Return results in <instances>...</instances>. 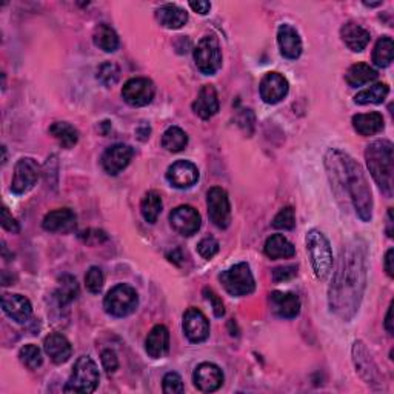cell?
Returning a JSON list of instances; mask_svg holds the SVG:
<instances>
[{
	"instance_id": "34",
	"label": "cell",
	"mask_w": 394,
	"mask_h": 394,
	"mask_svg": "<svg viewBox=\"0 0 394 394\" xmlns=\"http://www.w3.org/2000/svg\"><path fill=\"white\" fill-rule=\"evenodd\" d=\"M393 54H394V44L393 39L388 36H383L374 46L373 51V62L376 67L379 68H387L391 65L393 62Z\"/></svg>"
},
{
	"instance_id": "48",
	"label": "cell",
	"mask_w": 394,
	"mask_h": 394,
	"mask_svg": "<svg viewBox=\"0 0 394 394\" xmlns=\"http://www.w3.org/2000/svg\"><path fill=\"white\" fill-rule=\"evenodd\" d=\"M2 227H4L6 231L13 232V235H18V232L20 231L19 222L15 221L14 217L10 214V211H8V208H6V206L2 208Z\"/></svg>"
},
{
	"instance_id": "35",
	"label": "cell",
	"mask_w": 394,
	"mask_h": 394,
	"mask_svg": "<svg viewBox=\"0 0 394 394\" xmlns=\"http://www.w3.org/2000/svg\"><path fill=\"white\" fill-rule=\"evenodd\" d=\"M188 145V136L179 126H170L162 136V147L170 152H179Z\"/></svg>"
},
{
	"instance_id": "21",
	"label": "cell",
	"mask_w": 394,
	"mask_h": 394,
	"mask_svg": "<svg viewBox=\"0 0 394 394\" xmlns=\"http://www.w3.org/2000/svg\"><path fill=\"white\" fill-rule=\"evenodd\" d=\"M353 360H355V365L357 373L362 376V379H365L368 383H374L379 381V373H377V367L374 364V360L369 356V353L364 342L356 341L353 345Z\"/></svg>"
},
{
	"instance_id": "9",
	"label": "cell",
	"mask_w": 394,
	"mask_h": 394,
	"mask_svg": "<svg viewBox=\"0 0 394 394\" xmlns=\"http://www.w3.org/2000/svg\"><path fill=\"white\" fill-rule=\"evenodd\" d=\"M208 216L214 227L227 230L231 223V205L227 191L221 187H213L206 196Z\"/></svg>"
},
{
	"instance_id": "30",
	"label": "cell",
	"mask_w": 394,
	"mask_h": 394,
	"mask_svg": "<svg viewBox=\"0 0 394 394\" xmlns=\"http://www.w3.org/2000/svg\"><path fill=\"white\" fill-rule=\"evenodd\" d=\"M377 79V71L372 68L367 63H355L351 65L345 74V82H347L351 88L364 86L373 80Z\"/></svg>"
},
{
	"instance_id": "52",
	"label": "cell",
	"mask_w": 394,
	"mask_h": 394,
	"mask_svg": "<svg viewBox=\"0 0 394 394\" xmlns=\"http://www.w3.org/2000/svg\"><path fill=\"white\" fill-rule=\"evenodd\" d=\"M168 257H170V261L174 262V263H179V259H183V256H182V251H180V250H174Z\"/></svg>"
},
{
	"instance_id": "41",
	"label": "cell",
	"mask_w": 394,
	"mask_h": 394,
	"mask_svg": "<svg viewBox=\"0 0 394 394\" xmlns=\"http://www.w3.org/2000/svg\"><path fill=\"white\" fill-rule=\"evenodd\" d=\"M272 227L277 230H293L296 227V214L291 206H285L280 210L275 219H272Z\"/></svg>"
},
{
	"instance_id": "7",
	"label": "cell",
	"mask_w": 394,
	"mask_h": 394,
	"mask_svg": "<svg viewBox=\"0 0 394 394\" xmlns=\"http://www.w3.org/2000/svg\"><path fill=\"white\" fill-rule=\"evenodd\" d=\"M219 280L222 282L223 288L227 289V293L235 297H244L251 294L256 288L250 265L245 262L232 265L231 268L223 271L219 276Z\"/></svg>"
},
{
	"instance_id": "37",
	"label": "cell",
	"mask_w": 394,
	"mask_h": 394,
	"mask_svg": "<svg viewBox=\"0 0 394 394\" xmlns=\"http://www.w3.org/2000/svg\"><path fill=\"white\" fill-rule=\"evenodd\" d=\"M77 294H79L77 280L72 276H63L60 279V287L58 291H55V299H58L60 307H65V305L71 303L76 299Z\"/></svg>"
},
{
	"instance_id": "26",
	"label": "cell",
	"mask_w": 394,
	"mask_h": 394,
	"mask_svg": "<svg viewBox=\"0 0 394 394\" xmlns=\"http://www.w3.org/2000/svg\"><path fill=\"white\" fill-rule=\"evenodd\" d=\"M192 111L200 119H211L219 111V98H217L216 88L213 85H205L199 91L197 99L192 103Z\"/></svg>"
},
{
	"instance_id": "31",
	"label": "cell",
	"mask_w": 394,
	"mask_h": 394,
	"mask_svg": "<svg viewBox=\"0 0 394 394\" xmlns=\"http://www.w3.org/2000/svg\"><path fill=\"white\" fill-rule=\"evenodd\" d=\"M93 42L99 50L105 53H114L119 48V36L107 23H100L96 27L93 34Z\"/></svg>"
},
{
	"instance_id": "6",
	"label": "cell",
	"mask_w": 394,
	"mask_h": 394,
	"mask_svg": "<svg viewBox=\"0 0 394 394\" xmlns=\"http://www.w3.org/2000/svg\"><path fill=\"white\" fill-rule=\"evenodd\" d=\"M139 305L138 291L130 285L120 284L111 288L103 299V308L112 317H126L136 311Z\"/></svg>"
},
{
	"instance_id": "1",
	"label": "cell",
	"mask_w": 394,
	"mask_h": 394,
	"mask_svg": "<svg viewBox=\"0 0 394 394\" xmlns=\"http://www.w3.org/2000/svg\"><path fill=\"white\" fill-rule=\"evenodd\" d=\"M368 253L362 240H351L342 248L328 289L329 308L348 322L357 315L367 287Z\"/></svg>"
},
{
	"instance_id": "40",
	"label": "cell",
	"mask_w": 394,
	"mask_h": 394,
	"mask_svg": "<svg viewBox=\"0 0 394 394\" xmlns=\"http://www.w3.org/2000/svg\"><path fill=\"white\" fill-rule=\"evenodd\" d=\"M103 282H105V277H103V271L99 267H91L86 271L85 285L88 291L93 294H99L103 288Z\"/></svg>"
},
{
	"instance_id": "19",
	"label": "cell",
	"mask_w": 394,
	"mask_h": 394,
	"mask_svg": "<svg viewBox=\"0 0 394 394\" xmlns=\"http://www.w3.org/2000/svg\"><path fill=\"white\" fill-rule=\"evenodd\" d=\"M2 310L5 315L18 324H25L33 315L31 302L22 294H4L2 296Z\"/></svg>"
},
{
	"instance_id": "10",
	"label": "cell",
	"mask_w": 394,
	"mask_h": 394,
	"mask_svg": "<svg viewBox=\"0 0 394 394\" xmlns=\"http://www.w3.org/2000/svg\"><path fill=\"white\" fill-rule=\"evenodd\" d=\"M40 166L33 157H22L14 168L11 191L15 196L27 195L29 190L34 188L39 180Z\"/></svg>"
},
{
	"instance_id": "18",
	"label": "cell",
	"mask_w": 394,
	"mask_h": 394,
	"mask_svg": "<svg viewBox=\"0 0 394 394\" xmlns=\"http://www.w3.org/2000/svg\"><path fill=\"white\" fill-rule=\"evenodd\" d=\"M271 311L280 319H294L301 313V301L294 293L272 291L270 294Z\"/></svg>"
},
{
	"instance_id": "51",
	"label": "cell",
	"mask_w": 394,
	"mask_h": 394,
	"mask_svg": "<svg viewBox=\"0 0 394 394\" xmlns=\"http://www.w3.org/2000/svg\"><path fill=\"white\" fill-rule=\"evenodd\" d=\"M385 328L390 334H393V303L390 305L388 313H387V319H385Z\"/></svg>"
},
{
	"instance_id": "8",
	"label": "cell",
	"mask_w": 394,
	"mask_h": 394,
	"mask_svg": "<svg viewBox=\"0 0 394 394\" xmlns=\"http://www.w3.org/2000/svg\"><path fill=\"white\" fill-rule=\"evenodd\" d=\"M197 70L205 76H213L222 67V51L219 40L214 36H205L195 50Z\"/></svg>"
},
{
	"instance_id": "29",
	"label": "cell",
	"mask_w": 394,
	"mask_h": 394,
	"mask_svg": "<svg viewBox=\"0 0 394 394\" xmlns=\"http://www.w3.org/2000/svg\"><path fill=\"white\" fill-rule=\"evenodd\" d=\"M263 251L270 259H288L296 254L294 245L282 235H272L265 242Z\"/></svg>"
},
{
	"instance_id": "36",
	"label": "cell",
	"mask_w": 394,
	"mask_h": 394,
	"mask_svg": "<svg viewBox=\"0 0 394 394\" xmlns=\"http://www.w3.org/2000/svg\"><path fill=\"white\" fill-rule=\"evenodd\" d=\"M390 93L387 84H374L367 90L356 94L355 102L359 105H369V103H382Z\"/></svg>"
},
{
	"instance_id": "25",
	"label": "cell",
	"mask_w": 394,
	"mask_h": 394,
	"mask_svg": "<svg viewBox=\"0 0 394 394\" xmlns=\"http://www.w3.org/2000/svg\"><path fill=\"white\" fill-rule=\"evenodd\" d=\"M341 37L343 40V44L347 45L353 53L364 51L367 45L369 44V40H372L369 31L355 22L345 23V25L341 28Z\"/></svg>"
},
{
	"instance_id": "23",
	"label": "cell",
	"mask_w": 394,
	"mask_h": 394,
	"mask_svg": "<svg viewBox=\"0 0 394 394\" xmlns=\"http://www.w3.org/2000/svg\"><path fill=\"white\" fill-rule=\"evenodd\" d=\"M44 350L54 364H65V362L72 355V347L70 341L63 334L53 333L45 337L44 341Z\"/></svg>"
},
{
	"instance_id": "12",
	"label": "cell",
	"mask_w": 394,
	"mask_h": 394,
	"mask_svg": "<svg viewBox=\"0 0 394 394\" xmlns=\"http://www.w3.org/2000/svg\"><path fill=\"white\" fill-rule=\"evenodd\" d=\"M170 223L178 235L192 236L200 230L202 219H200V214L196 208H192L191 205H180L171 211Z\"/></svg>"
},
{
	"instance_id": "11",
	"label": "cell",
	"mask_w": 394,
	"mask_h": 394,
	"mask_svg": "<svg viewBox=\"0 0 394 394\" xmlns=\"http://www.w3.org/2000/svg\"><path fill=\"white\" fill-rule=\"evenodd\" d=\"M155 84L147 77L130 79L122 88V98L131 107H147L155 99Z\"/></svg>"
},
{
	"instance_id": "13",
	"label": "cell",
	"mask_w": 394,
	"mask_h": 394,
	"mask_svg": "<svg viewBox=\"0 0 394 394\" xmlns=\"http://www.w3.org/2000/svg\"><path fill=\"white\" fill-rule=\"evenodd\" d=\"M134 156V150L130 145L116 143L111 145L102 155V168L110 176H117L120 171L130 165L131 159Z\"/></svg>"
},
{
	"instance_id": "39",
	"label": "cell",
	"mask_w": 394,
	"mask_h": 394,
	"mask_svg": "<svg viewBox=\"0 0 394 394\" xmlns=\"http://www.w3.org/2000/svg\"><path fill=\"white\" fill-rule=\"evenodd\" d=\"M120 68L114 62L102 63L98 70V80L103 86H112L119 82Z\"/></svg>"
},
{
	"instance_id": "32",
	"label": "cell",
	"mask_w": 394,
	"mask_h": 394,
	"mask_svg": "<svg viewBox=\"0 0 394 394\" xmlns=\"http://www.w3.org/2000/svg\"><path fill=\"white\" fill-rule=\"evenodd\" d=\"M50 134L59 142L62 148L70 150L74 147L79 140V133L72 125L68 122H55L50 126Z\"/></svg>"
},
{
	"instance_id": "2",
	"label": "cell",
	"mask_w": 394,
	"mask_h": 394,
	"mask_svg": "<svg viewBox=\"0 0 394 394\" xmlns=\"http://www.w3.org/2000/svg\"><path fill=\"white\" fill-rule=\"evenodd\" d=\"M325 166L337 199L347 196L362 222L373 217V195L362 166L347 152L331 148L325 155Z\"/></svg>"
},
{
	"instance_id": "50",
	"label": "cell",
	"mask_w": 394,
	"mask_h": 394,
	"mask_svg": "<svg viewBox=\"0 0 394 394\" xmlns=\"http://www.w3.org/2000/svg\"><path fill=\"white\" fill-rule=\"evenodd\" d=\"M393 257H394V250H393V248H390V250L387 251V254H385V271H387V275H388L390 277H394Z\"/></svg>"
},
{
	"instance_id": "14",
	"label": "cell",
	"mask_w": 394,
	"mask_h": 394,
	"mask_svg": "<svg viewBox=\"0 0 394 394\" xmlns=\"http://www.w3.org/2000/svg\"><path fill=\"white\" fill-rule=\"evenodd\" d=\"M182 328L185 336L192 343L205 342L210 336V322L204 313L197 308H188L185 311Z\"/></svg>"
},
{
	"instance_id": "47",
	"label": "cell",
	"mask_w": 394,
	"mask_h": 394,
	"mask_svg": "<svg viewBox=\"0 0 394 394\" xmlns=\"http://www.w3.org/2000/svg\"><path fill=\"white\" fill-rule=\"evenodd\" d=\"M297 275V267L288 265V267H279L272 271V280L275 282H285V280L293 279Z\"/></svg>"
},
{
	"instance_id": "44",
	"label": "cell",
	"mask_w": 394,
	"mask_h": 394,
	"mask_svg": "<svg viewBox=\"0 0 394 394\" xmlns=\"http://www.w3.org/2000/svg\"><path fill=\"white\" fill-rule=\"evenodd\" d=\"M197 251L204 259H213L219 253V242L214 237H205L197 244Z\"/></svg>"
},
{
	"instance_id": "4",
	"label": "cell",
	"mask_w": 394,
	"mask_h": 394,
	"mask_svg": "<svg viewBox=\"0 0 394 394\" xmlns=\"http://www.w3.org/2000/svg\"><path fill=\"white\" fill-rule=\"evenodd\" d=\"M305 244L316 277L320 280L327 279L333 268V251L328 239L319 230H310L305 237Z\"/></svg>"
},
{
	"instance_id": "20",
	"label": "cell",
	"mask_w": 394,
	"mask_h": 394,
	"mask_svg": "<svg viewBox=\"0 0 394 394\" xmlns=\"http://www.w3.org/2000/svg\"><path fill=\"white\" fill-rule=\"evenodd\" d=\"M277 45L280 54L288 60H296L302 54V39L299 33L288 23L280 25L277 29Z\"/></svg>"
},
{
	"instance_id": "24",
	"label": "cell",
	"mask_w": 394,
	"mask_h": 394,
	"mask_svg": "<svg viewBox=\"0 0 394 394\" xmlns=\"http://www.w3.org/2000/svg\"><path fill=\"white\" fill-rule=\"evenodd\" d=\"M42 227L50 232H70L76 228V214L70 208L54 210L44 217Z\"/></svg>"
},
{
	"instance_id": "42",
	"label": "cell",
	"mask_w": 394,
	"mask_h": 394,
	"mask_svg": "<svg viewBox=\"0 0 394 394\" xmlns=\"http://www.w3.org/2000/svg\"><path fill=\"white\" fill-rule=\"evenodd\" d=\"M162 388L166 394H180L185 391L183 381L178 373H166L164 377Z\"/></svg>"
},
{
	"instance_id": "17",
	"label": "cell",
	"mask_w": 394,
	"mask_h": 394,
	"mask_svg": "<svg viewBox=\"0 0 394 394\" xmlns=\"http://www.w3.org/2000/svg\"><path fill=\"white\" fill-rule=\"evenodd\" d=\"M192 382L202 393H213L222 387L223 373L211 362H204V364L197 365L192 373Z\"/></svg>"
},
{
	"instance_id": "16",
	"label": "cell",
	"mask_w": 394,
	"mask_h": 394,
	"mask_svg": "<svg viewBox=\"0 0 394 394\" xmlns=\"http://www.w3.org/2000/svg\"><path fill=\"white\" fill-rule=\"evenodd\" d=\"M166 180L179 190L191 188L199 180L197 166L188 160H178L166 170Z\"/></svg>"
},
{
	"instance_id": "43",
	"label": "cell",
	"mask_w": 394,
	"mask_h": 394,
	"mask_svg": "<svg viewBox=\"0 0 394 394\" xmlns=\"http://www.w3.org/2000/svg\"><path fill=\"white\" fill-rule=\"evenodd\" d=\"M79 237L86 245H100V244L107 242V240H108V236H107L105 231L96 230V228H90L86 231H82L79 235Z\"/></svg>"
},
{
	"instance_id": "33",
	"label": "cell",
	"mask_w": 394,
	"mask_h": 394,
	"mask_svg": "<svg viewBox=\"0 0 394 394\" xmlns=\"http://www.w3.org/2000/svg\"><path fill=\"white\" fill-rule=\"evenodd\" d=\"M142 217L148 223H156L162 213V197L157 191H148L140 202Z\"/></svg>"
},
{
	"instance_id": "53",
	"label": "cell",
	"mask_w": 394,
	"mask_h": 394,
	"mask_svg": "<svg viewBox=\"0 0 394 394\" xmlns=\"http://www.w3.org/2000/svg\"><path fill=\"white\" fill-rule=\"evenodd\" d=\"M388 237H393V208L388 210V230H387Z\"/></svg>"
},
{
	"instance_id": "22",
	"label": "cell",
	"mask_w": 394,
	"mask_h": 394,
	"mask_svg": "<svg viewBox=\"0 0 394 394\" xmlns=\"http://www.w3.org/2000/svg\"><path fill=\"white\" fill-rule=\"evenodd\" d=\"M145 350L152 359H162L170 350V331L165 325H156L145 341Z\"/></svg>"
},
{
	"instance_id": "46",
	"label": "cell",
	"mask_w": 394,
	"mask_h": 394,
	"mask_svg": "<svg viewBox=\"0 0 394 394\" xmlns=\"http://www.w3.org/2000/svg\"><path fill=\"white\" fill-rule=\"evenodd\" d=\"M102 365L108 374L116 373V369L119 368V359L116 353L112 350L102 351Z\"/></svg>"
},
{
	"instance_id": "38",
	"label": "cell",
	"mask_w": 394,
	"mask_h": 394,
	"mask_svg": "<svg viewBox=\"0 0 394 394\" xmlns=\"http://www.w3.org/2000/svg\"><path fill=\"white\" fill-rule=\"evenodd\" d=\"M19 359L28 369H37L42 367V351L34 343H28L19 351Z\"/></svg>"
},
{
	"instance_id": "54",
	"label": "cell",
	"mask_w": 394,
	"mask_h": 394,
	"mask_svg": "<svg viewBox=\"0 0 394 394\" xmlns=\"http://www.w3.org/2000/svg\"><path fill=\"white\" fill-rule=\"evenodd\" d=\"M2 151H4V159H2V164L6 162V147H2Z\"/></svg>"
},
{
	"instance_id": "28",
	"label": "cell",
	"mask_w": 394,
	"mask_h": 394,
	"mask_svg": "<svg viewBox=\"0 0 394 394\" xmlns=\"http://www.w3.org/2000/svg\"><path fill=\"white\" fill-rule=\"evenodd\" d=\"M385 122L379 112H368V114L353 116V128L360 136H374L383 130Z\"/></svg>"
},
{
	"instance_id": "49",
	"label": "cell",
	"mask_w": 394,
	"mask_h": 394,
	"mask_svg": "<svg viewBox=\"0 0 394 394\" xmlns=\"http://www.w3.org/2000/svg\"><path fill=\"white\" fill-rule=\"evenodd\" d=\"M190 6H191V10L192 11H196L199 14H208L211 10V4L210 2H206V0H197V2H190Z\"/></svg>"
},
{
	"instance_id": "45",
	"label": "cell",
	"mask_w": 394,
	"mask_h": 394,
	"mask_svg": "<svg viewBox=\"0 0 394 394\" xmlns=\"http://www.w3.org/2000/svg\"><path fill=\"white\" fill-rule=\"evenodd\" d=\"M204 296H205V299L211 303L214 316L216 317H223L225 316V307H223V302H222L221 297L217 296L211 288H204Z\"/></svg>"
},
{
	"instance_id": "15",
	"label": "cell",
	"mask_w": 394,
	"mask_h": 394,
	"mask_svg": "<svg viewBox=\"0 0 394 394\" xmlns=\"http://www.w3.org/2000/svg\"><path fill=\"white\" fill-rule=\"evenodd\" d=\"M288 90V80L282 74H279V72H267L261 80V98L265 103H270V105H275V103L284 100L287 98Z\"/></svg>"
},
{
	"instance_id": "27",
	"label": "cell",
	"mask_w": 394,
	"mask_h": 394,
	"mask_svg": "<svg viewBox=\"0 0 394 394\" xmlns=\"http://www.w3.org/2000/svg\"><path fill=\"white\" fill-rule=\"evenodd\" d=\"M156 19L168 29H179L188 22V13L178 5H164L156 11Z\"/></svg>"
},
{
	"instance_id": "3",
	"label": "cell",
	"mask_w": 394,
	"mask_h": 394,
	"mask_svg": "<svg viewBox=\"0 0 394 394\" xmlns=\"http://www.w3.org/2000/svg\"><path fill=\"white\" fill-rule=\"evenodd\" d=\"M365 160L382 195L393 196L394 188V165H393V143L387 139L374 140L365 150Z\"/></svg>"
},
{
	"instance_id": "5",
	"label": "cell",
	"mask_w": 394,
	"mask_h": 394,
	"mask_svg": "<svg viewBox=\"0 0 394 394\" xmlns=\"http://www.w3.org/2000/svg\"><path fill=\"white\" fill-rule=\"evenodd\" d=\"M99 369L96 362L88 357L82 356L76 360L74 367H72V373L65 385L63 391L65 393H94L99 385Z\"/></svg>"
}]
</instances>
